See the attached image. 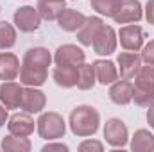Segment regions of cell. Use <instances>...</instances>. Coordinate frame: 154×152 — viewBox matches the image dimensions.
<instances>
[{"instance_id": "52a82bcc", "label": "cell", "mask_w": 154, "mask_h": 152, "mask_svg": "<svg viewBox=\"0 0 154 152\" xmlns=\"http://www.w3.org/2000/svg\"><path fill=\"white\" fill-rule=\"evenodd\" d=\"M7 127H9L11 134H14V136H25L27 138L34 131V120L31 118V114L27 113V111L25 113H16L11 116Z\"/></svg>"}, {"instance_id": "9a60e30c", "label": "cell", "mask_w": 154, "mask_h": 152, "mask_svg": "<svg viewBox=\"0 0 154 152\" xmlns=\"http://www.w3.org/2000/svg\"><path fill=\"white\" fill-rule=\"evenodd\" d=\"M100 29H102V20L100 18H86V22L79 29L77 38L82 45H91L97 38V34L100 32Z\"/></svg>"}, {"instance_id": "ac0fdd59", "label": "cell", "mask_w": 154, "mask_h": 152, "mask_svg": "<svg viewBox=\"0 0 154 152\" xmlns=\"http://www.w3.org/2000/svg\"><path fill=\"white\" fill-rule=\"evenodd\" d=\"M65 11V0H39L38 13L45 20H56Z\"/></svg>"}, {"instance_id": "6da1fadb", "label": "cell", "mask_w": 154, "mask_h": 152, "mask_svg": "<svg viewBox=\"0 0 154 152\" xmlns=\"http://www.w3.org/2000/svg\"><path fill=\"white\" fill-rule=\"evenodd\" d=\"M99 113L91 106H79L70 114V129L75 136H91L99 129Z\"/></svg>"}, {"instance_id": "3957f363", "label": "cell", "mask_w": 154, "mask_h": 152, "mask_svg": "<svg viewBox=\"0 0 154 152\" xmlns=\"http://www.w3.org/2000/svg\"><path fill=\"white\" fill-rule=\"evenodd\" d=\"M104 138L111 147H125L127 143V127L122 120L111 118L104 125Z\"/></svg>"}, {"instance_id": "d6a6232c", "label": "cell", "mask_w": 154, "mask_h": 152, "mask_svg": "<svg viewBox=\"0 0 154 152\" xmlns=\"http://www.w3.org/2000/svg\"><path fill=\"white\" fill-rule=\"evenodd\" d=\"M147 122H149V125L154 129V104L149 106V113H147Z\"/></svg>"}, {"instance_id": "8fae6325", "label": "cell", "mask_w": 154, "mask_h": 152, "mask_svg": "<svg viewBox=\"0 0 154 152\" xmlns=\"http://www.w3.org/2000/svg\"><path fill=\"white\" fill-rule=\"evenodd\" d=\"M91 45H93L95 52L100 54V56H108V54H111V52L115 50V47H116L115 31H113L111 27H104V25H102L100 32L97 34V38H95V41H93Z\"/></svg>"}, {"instance_id": "8992f818", "label": "cell", "mask_w": 154, "mask_h": 152, "mask_svg": "<svg viewBox=\"0 0 154 152\" xmlns=\"http://www.w3.org/2000/svg\"><path fill=\"white\" fill-rule=\"evenodd\" d=\"M116 23H131L142 18V9L138 0H120V5L113 14Z\"/></svg>"}, {"instance_id": "f1b7e54d", "label": "cell", "mask_w": 154, "mask_h": 152, "mask_svg": "<svg viewBox=\"0 0 154 152\" xmlns=\"http://www.w3.org/2000/svg\"><path fill=\"white\" fill-rule=\"evenodd\" d=\"M79 150L86 152V150H95V152H102L104 150V145L100 141H95V140H86L79 145Z\"/></svg>"}, {"instance_id": "cb8c5ba5", "label": "cell", "mask_w": 154, "mask_h": 152, "mask_svg": "<svg viewBox=\"0 0 154 152\" xmlns=\"http://www.w3.org/2000/svg\"><path fill=\"white\" fill-rule=\"evenodd\" d=\"M95 84V68L91 65H81L77 70V88L79 90H90Z\"/></svg>"}, {"instance_id": "484cf974", "label": "cell", "mask_w": 154, "mask_h": 152, "mask_svg": "<svg viewBox=\"0 0 154 152\" xmlns=\"http://www.w3.org/2000/svg\"><path fill=\"white\" fill-rule=\"evenodd\" d=\"M16 41V32L11 23L0 22V48H9Z\"/></svg>"}, {"instance_id": "7a4b0ae2", "label": "cell", "mask_w": 154, "mask_h": 152, "mask_svg": "<svg viewBox=\"0 0 154 152\" xmlns=\"http://www.w3.org/2000/svg\"><path fill=\"white\" fill-rule=\"evenodd\" d=\"M65 131H66L65 120L57 113H43L39 116L38 132L41 138H45V140H57V138H63Z\"/></svg>"}, {"instance_id": "5b68a950", "label": "cell", "mask_w": 154, "mask_h": 152, "mask_svg": "<svg viewBox=\"0 0 154 152\" xmlns=\"http://www.w3.org/2000/svg\"><path fill=\"white\" fill-rule=\"evenodd\" d=\"M14 23L20 31L23 32H32L39 29V13L34 7H20L16 13H14Z\"/></svg>"}, {"instance_id": "4dcf8cb0", "label": "cell", "mask_w": 154, "mask_h": 152, "mask_svg": "<svg viewBox=\"0 0 154 152\" xmlns=\"http://www.w3.org/2000/svg\"><path fill=\"white\" fill-rule=\"evenodd\" d=\"M50 150L66 152V150H68V147H66V145H63V143H47V145L43 147V152H50Z\"/></svg>"}, {"instance_id": "9c48e42d", "label": "cell", "mask_w": 154, "mask_h": 152, "mask_svg": "<svg viewBox=\"0 0 154 152\" xmlns=\"http://www.w3.org/2000/svg\"><path fill=\"white\" fill-rule=\"evenodd\" d=\"M120 43L125 50L136 52L143 43V31L138 25H127L120 29Z\"/></svg>"}, {"instance_id": "7c38bea8", "label": "cell", "mask_w": 154, "mask_h": 152, "mask_svg": "<svg viewBox=\"0 0 154 152\" xmlns=\"http://www.w3.org/2000/svg\"><path fill=\"white\" fill-rule=\"evenodd\" d=\"M22 91L23 90L20 88V84L7 81V82H4L0 86V100L4 102V106L7 109H16V108H20Z\"/></svg>"}, {"instance_id": "e0dca14e", "label": "cell", "mask_w": 154, "mask_h": 152, "mask_svg": "<svg viewBox=\"0 0 154 152\" xmlns=\"http://www.w3.org/2000/svg\"><path fill=\"white\" fill-rule=\"evenodd\" d=\"M57 20H59V27L61 29H65L68 32H74V31L82 27V23L86 22V16L82 13L74 11V9H65Z\"/></svg>"}, {"instance_id": "ffe728a7", "label": "cell", "mask_w": 154, "mask_h": 152, "mask_svg": "<svg viewBox=\"0 0 154 152\" xmlns=\"http://www.w3.org/2000/svg\"><path fill=\"white\" fill-rule=\"evenodd\" d=\"M77 70L79 66H57L54 70V81L63 88L77 86Z\"/></svg>"}, {"instance_id": "f546056e", "label": "cell", "mask_w": 154, "mask_h": 152, "mask_svg": "<svg viewBox=\"0 0 154 152\" xmlns=\"http://www.w3.org/2000/svg\"><path fill=\"white\" fill-rule=\"evenodd\" d=\"M142 59L147 61L151 66H154V41H151L145 48H143V54H142Z\"/></svg>"}, {"instance_id": "30bf717a", "label": "cell", "mask_w": 154, "mask_h": 152, "mask_svg": "<svg viewBox=\"0 0 154 152\" xmlns=\"http://www.w3.org/2000/svg\"><path fill=\"white\" fill-rule=\"evenodd\" d=\"M20 108L23 111H27V113H39L45 108V95L39 90H34V88L23 90L22 91Z\"/></svg>"}, {"instance_id": "1f68e13d", "label": "cell", "mask_w": 154, "mask_h": 152, "mask_svg": "<svg viewBox=\"0 0 154 152\" xmlns=\"http://www.w3.org/2000/svg\"><path fill=\"white\" fill-rule=\"evenodd\" d=\"M145 16H147V20L151 22L154 25V0H151L149 4H147V9H145Z\"/></svg>"}, {"instance_id": "2e32d148", "label": "cell", "mask_w": 154, "mask_h": 152, "mask_svg": "<svg viewBox=\"0 0 154 152\" xmlns=\"http://www.w3.org/2000/svg\"><path fill=\"white\" fill-rule=\"evenodd\" d=\"M16 75H20V61L13 54H0V79L13 81Z\"/></svg>"}, {"instance_id": "836d02e7", "label": "cell", "mask_w": 154, "mask_h": 152, "mask_svg": "<svg viewBox=\"0 0 154 152\" xmlns=\"http://www.w3.org/2000/svg\"><path fill=\"white\" fill-rule=\"evenodd\" d=\"M5 120H7V108L0 106V127L5 123Z\"/></svg>"}, {"instance_id": "277c9868", "label": "cell", "mask_w": 154, "mask_h": 152, "mask_svg": "<svg viewBox=\"0 0 154 152\" xmlns=\"http://www.w3.org/2000/svg\"><path fill=\"white\" fill-rule=\"evenodd\" d=\"M54 59L57 66H81L84 63V52L75 45H63L57 48Z\"/></svg>"}, {"instance_id": "d4e9b609", "label": "cell", "mask_w": 154, "mask_h": 152, "mask_svg": "<svg viewBox=\"0 0 154 152\" xmlns=\"http://www.w3.org/2000/svg\"><path fill=\"white\" fill-rule=\"evenodd\" d=\"M136 81H134V86L136 88H143V90H151L154 91V66H143L138 70L136 74Z\"/></svg>"}, {"instance_id": "7402d4cb", "label": "cell", "mask_w": 154, "mask_h": 152, "mask_svg": "<svg viewBox=\"0 0 154 152\" xmlns=\"http://www.w3.org/2000/svg\"><path fill=\"white\" fill-rule=\"evenodd\" d=\"M50 59H52V57H50V54H48V50H47V48L36 47V48L27 50V54H25V57H23V63L47 68V66L50 65Z\"/></svg>"}, {"instance_id": "44dd1931", "label": "cell", "mask_w": 154, "mask_h": 152, "mask_svg": "<svg viewBox=\"0 0 154 152\" xmlns=\"http://www.w3.org/2000/svg\"><path fill=\"white\" fill-rule=\"evenodd\" d=\"M131 149L136 152H151L154 150V136L145 131V129H140L134 132L133 136V141H131Z\"/></svg>"}, {"instance_id": "ba28073f", "label": "cell", "mask_w": 154, "mask_h": 152, "mask_svg": "<svg viewBox=\"0 0 154 152\" xmlns=\"http://www.w3.org/2000/svg\"><path fill=\"white\" fill-rule=\"evenodd\" d=\"M118 65H120V77L122 79H133L142 68V57L134 52H122L118 56Z\"/></svg>"}, {"instance_id": "83f0119b", "label": "cell", "mask_w": 154, "mask_h": 152, "mask_svg": "<svg viewBox=\"0 0 154 152\" xmlns=\"http://www.w3.org/2000/svg\"><path fill=\"white\" fill-rule=\"evenodd\" d=\"M91 5L97 13L106 14V16H113L120 5V0H91Z\"/></svg>"}, {"instance_id": "5bb4252c", "label": "cell", "mask_w": 154, "mask_h": 152, "mask_svg": "<svg viewBox=\"0 0 154 152\" xmlns=\"http://www.w3.org/2000/svg\"><path fill=\"white\" fill-rule=\"evenodd\" d=\"M109 99L118 106H125L133 100V84L129 82V79L116 81L109 90Z\"/></svg>"}, {"instance_id": "4fadbf2b", "label": "cell", "mask_w": 154, "mask_h": 152, "mask_svg": "<svg viewBox=\"0 0 154 152\" xmlns=\"http://www.w3.org/2000/svg\"><path fill=\"white\" fill-rule=\"evenodd\" d=\"M45 79H47V68L43 66L23 63V66L20 68V81L27 86H39L45 82Z\"/></svg>"}, {"instance_id": "d6986e66", "label": "cell", "mask_w": 154, "mask_h": 152, "mask_svg": "<svg viewBox=\"0 0 154 152\" xmlns=\"http://www.w3.org/2000/svg\"><path fill=\"white\" fill-rule=\"evenodd\" d=\"M93 68H95V77L99 79L100 84H111L118 79V72L111 61H95Z\"/></svg>"}, {"instance_id": "603a6c76", "label": "cell", "mask_w": 154, "mask_h": 152, "mask_svg": "<svg viewBox=\"0 0 154 152\" xmlns=\"http://www.w3.org/2000/svg\"><path fill=\"white\" fill-rule=\"evenodd\" d=\"M2 149L4 150H11V152H27L31 150V141L25 136H5L2 140Z\"/></svg>"}, {"instance_id": "4316f807", "label": "cell", "mask_w": 154, "mask_h": 152, "mask_svg": "<svg viewBox=\"0 0 154 152\" xmlns=\"http://www.w3.org/2000/svg\"><path fill=\"white\" fill-rule=\"evenodd\" d=\"M133 100H134V104H138L142 108H149L151 104H154V91L133 86Z\"/></svg>"}]
</instances>
